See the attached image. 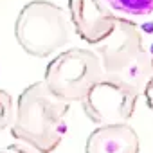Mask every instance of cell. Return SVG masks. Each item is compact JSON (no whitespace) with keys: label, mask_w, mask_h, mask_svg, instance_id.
<instances>
[{"label":"cell","mask_w":153,"mask_h":153,"mask_svg":"<svg viewBox=\"0 0 153 153\" xmlns=\"http://www.w3.org/2000/svg\"><path fill=\"white\" fill-rule=\"evenodd\" d=\"M70 105L54 97L43 81L29 85L16 101L11 135L38 153H52L67 133Z\"/></svg>","instance_id":"obj_1"},{"label":"cell","mask_w":153,"mask_h":153,"mask_svg":"<svg viewBox=\"0 0 153 153\" xmlns=\"http://www.w3.org/2000/svg\"><path fill=\"white\" fill-rule=\"evenodd\" d=\"M103 76L121 81L139 94L153 76V59L144 47L140 29L130 18H117L114 33L97 45Z\"/></svg>","instance_id":"obj_2"},{"label":"cell","mask_w":153,"mask_h":153,"mask_svg":"<svg viewBox=\"0 0 153 153\" xmlns=\"http://www.w3.org/2000/svg\"><path fill=\"white\" fill-rule=\"evenodd\" d=\"M15 38L29 56L49 58L70 42L68 16L49 0L27 2L16 16Z\"/></svg>","instance_id":"obj_3"},{"label":"cell","mask_w":153,"mask_h":153,"mask_svg":"<svg viewBox=\"0 0 153 153\" xmlns=\"http://www.w3.org/2000/svg\"><path fill=\"white\" fill-rule=\"evenodd\" d=\"M103 76L101 59L96 51L72 47L58 52L47 65L43 85L65 103H81L94 83Z\"/></svg>","instance_id":"obj_4"},{"label":"cell","mask_w":153,"mask_h":153,"mask_svg":"<svg viewBox=\"0 0 153 153\" xmlns=\"http://www.w3.org/2000/svg\"><path fill=\"white\" fill-rule=\"evenodd\" d=\"M139 96L135 88L101 76L81 101V106L85 115L99 126L121 124L131 119Z\"/></svg>","instance_id":"obj_5"},{"label":"cell","mask_w":153,"mask_h":153,"mask_svg":"<svg viewBox=\"0 0 153 153\" xmlns=\"http://www.w3.org/2000/svg\"><path fill=\"white\" fill-rule=\"evenodd\" d=\"M68 22L83 42L99 45L114 33L117 16L105 0H68Z\"/></svg>","instance_id":"obj_6"},{"label":"cell","mask_w":153,"mask_h":153,"mask_svg":"<svg viewBox=\"0 0 153 153\" xmlns=\"http://www.w3.org/2000/svg\"><path fill=\"white\" fill-rule=\"evenodd\" d=\"M139 135L128 123L97 126L85 142V153H139Z\"/></svg>","instance_id":"obj_7"},{"label":"cell","mask_w":153,"mask_h":153,"mask_svg":"<svg viewBox=\"0 0 153 153\" xmlns=\"http://www.w3.org/2000/svg\"><path fill=\"white\" fill-rule=\"evenodd\" d=\"M105 2L110 6V9H115L124 15H153V0H105Z\"/></svg>","instance_id":"obj_8"},{"label":"cell","mask_w":153,"mask_h":153,"mask_svg":"<svg viewBox=\"0 0 153 153\" xmlns=\"http://www.w3.org/2000/svg\"><path fill=\"white\" fill-rule=\"evenodd\" d=\"M13 112H15V108H13V99H11L9 92L0 88V131L11 126Z\"/></svg>","instance_id":"obj_9"},{"label":"cell","mask_w":153,"mask_h":153,"mask_svg":"<svg viewBox=\"0 0 153 153\" xmlns=\"http://www.w3.org/2000/svg\"><path fill=\"white\" fill-rule=\"evenodd\" d=\"M142 94H144L146 105L149 106V110H153V76H151V78H149V81L146 83V87H144Z\"/></svg>","instance_id":"obj_10"},{"label":"cell","mask_w":153,"mask_h":153,"mask_svg":"<svg viewBox=\"0 0 153 153\" xmlns=\"http://www.w3.org/2000/svg\"><path fill=\"white\" fill-rule=\"evenodd\" d=\"M0 153H34V151H31L24 144H11V146L2 148V149H0Z\"/></svg>","instance_id":"obj_11"}]
</instances>
